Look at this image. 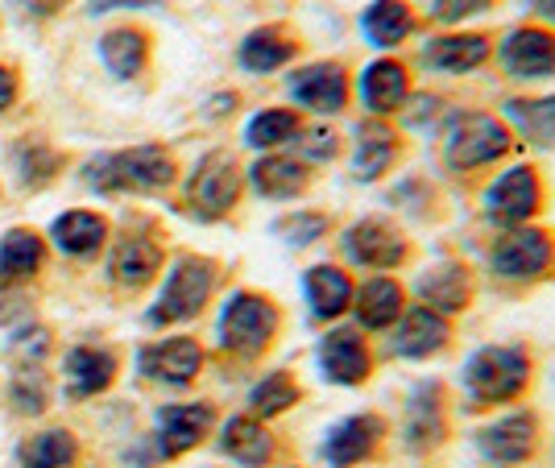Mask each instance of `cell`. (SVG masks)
Segmentation results:
<instances>
[{"label": "cell", "mask_w": 555, "mask_h": 468, "mask_svg": "<svg viewBox=\"0 0 555 468\" xmlns=\"http://www.w3.org/2000/svg\"><path fill=\"white\" fill-rule=\"evenodd\" d=\"M539 361L527 340H489L464 352L456 369V411L464 415H493L531 399Z\"/></svg>", "instance_id": "6da1fadb"}, {"label": "cell", "mask_w": 555, "mask_h": 468, "mask_svg": "<svg viewBox=\"0 0 555 468\" xmlns=\"http://www.w3.org/2000/svg\"><path fill=\"white\" fill-rule=\"evenodd\" d=\"M436 138V162L452 183H486L498 166L518 154V141L493 108H452Z\"/></svg>", "instance_id": "7a4b0ae2"}, {"label": "cell", "mask_w": 555, "mask_h": 468, "mask_svg": "<svg viewBox=\"0 0 555 468\" xmlns=\"http://www.w3.org/2000/svg\"><path fill=\"white\" fill-rule=\"evenodd\" d=\"M481 216L493 233H506V229H522V224H539L543 211L552 208V187H547V174L527 158H509L506 166H498L481 183Z\"/></svg>", "instance_id": "3957f363"}, {"label": "cell", "mask_w": 555, "mask_h": 468, "mask_svg": "<svg viewBox=\"0 0 555 468\" xmlns=\"http://www.w3.org/2000/svg\"><path fill=\"white\" fill-rule=\"evenodd\" d=\"M452 422H456V394L443 377H418L402 394V411H398V444L415 460H431L436 452L448 447L452 440Z\"/></svg>", "instance_id": "277c9868"}, {"label": "cell", "mask_w": 555, "mask_h": 468, "mask_svg": "<svg viewBox=\"0 0 555 468\" xmlns=\"http://www.w3.org/2000/svg\"><path fill=\"white\" fill-rule=\"evenodd\" d=\"M486 274L502 290H534L555 282V229L522 224L493 233L486 245Z\"/></svg>", "instance_id": "5b68a950"}, {"label": "cell", "mask_w": 555, "mask_h": 468, "mask_svg": "<svg viewBox=\"0 0 555 468\" xmlns=\"http://www.w3.org/2000/svg\"><path fill=\"white\" fill-rule=\"evenodd\" d=\"M282 324H286V315H282V307L270 295L241 286V290H232L229 299L220 303L216 344L232 361H261L278 344Z\"/></svg>", "instance_id": "8992f818"}, {"label": "cell", "mask_w": 555, "mask_h": 468, "mask_svg": "<svg viewBox=\"0 0 555 468\" xmlns=\"http://www.w3.org/2000/svg\"><path fill=\"white\" fill-rule=\"evenodd\" d=\"M336 245L348 270H365V274H398L415 261V236L390 211L357 216L352 224L340 229Z\"/></svg>", "instance_id": "52a82bcc"}, {"label": "cell", "mask_w": 555, "mask_h": 468, "mask_svg": "<svg viewBox=\"0 0 555 468\" xmlns=\"http://www.w3.org/2000/svg\"><path fill=\"white\" fill-rule=\"evenodd\" d=\"M547 444V422L543 415L518 402L506 411H493L473 427V452L486 460L489 468H527L543 456Z\"/></svg>", "instance_id": "ba28073f"}, {"label": "cell", "mask_w": 555, "mask_h": 468, "mask_svg": "<svg viewBox=\"0 0 555 468\" xmlns=\"http://www.w3.org/2000/svg\"><path fill=\"white\" fill-rule=\"evenodd\" d=\"M493 67L514 88L543 92L547 83H555V29L531 17L506 25L502 34H493Z\"/></svg>", "instance_id": "9c48e42d"}, {"label": "cell", "mask_w": 555, "mask_h": 468, "mask_svg": "<svg viewBox=\"0 0 555 468\" xmlns=\"http://www.w3.org/2000/svg\"><path fill=\"white\" fill-rule=\"evenodd\" d=\"M220 286V265L199 253H183L175 258L170 274H166L163 290H158V303L150 307V324L154 328H170V324H191L204 315V307L211 303Z\"/></svg>", "instance_id": "30bf717a"}, {"label": "cell", "mask_w": 555, "mask_h": 468, "mask_svg": "<svg viewBox=\"0 0 555 468\" xmlns=\"http://www.w3.org/2000/svg\"><path fill=\"white\" fill-rule=\"evenodd\" d=\"M493 67V34L489 29H431L415 50V70L431 79H468Z\"/></svg>", "instance_id": "8fae6325"}, {"label": "cell", "mask_w": 555, "mask_h": 468, "mask_svg": "<svg viewBox=\"0 0 555 468\" xmlns=\"http://www.w3.org/2000/svg\"><path fill=\"white\" fill-rule=\"evenodd\" d=\"M315 374L336 390H361L377 374V344L357 324H332L315 340Z\"/></svg>", "instance_id": "7c38bea8"}, {"label": "cell", "mask_w": 555, "mask_h": 468, "mask_svg": "<svg viewBox=\"0 0 555 468\" xmlns=\"http://www.w3.org/2000/svg\"><path fill=\"white\" fill-rule=\"evenodd\" d=\"M415 63L402 54H373L352 70V100L370 120H398L415 92Z\"/></svg>", "instance_id": "4fadbf2b"}, {"label": "cell", "mask_w": 555, "mask_h": 468, "mask_svg": "<svg viewBox=\"0 0 555 468\" xmlns=\"http://www.w3.org/2000/svg\"><path fill=\"white\" fill-rule=\"evenodd\" d=\"M406 290H411V303L427 307L443 320H461L464 311H473V303H477L481 278L464 258L443 253V258L423 261Z\"/></svg>", "instance_id": "5bb4252c"}, {"label": "cell", "mask_w": 555, "mask_h": 468, "mask_svg": "<svg viewBox=\"0 0 555 468\" xmlns=\"http://www.w3.org/2000/svg\"><path fill=\"white\" fill-rule=\"evenodd\" d=\"M291 108L302 117L336 120L352 108V70L340 58H311L286 79Z\"/></svg>", "instance_id": "9a60e30c"}, {"label": "cell", "mask_w": 555, "mask_h": 468, "mask_svg": "<svg viewBox=\"0 0 555 468\" xmlns=\"http://www.w3.org/2000/svg\"><path fill=\"white\" fill-rule=\"evenodd\" d=\"M175 174H179V166L163 145L100 154L88 162V183L95 191H163L175 183Z\"/></svg>", "instance_id": "2e32d148"}, {"label": "cell", "mask_w": 555, "mask_h": 468, "mask_svg": "<svg viewBox=\"0 0 555 468\" xmlns=\"http://www.w3.org/2000/svg\"><path fill=\"white\" fill-rule=\"evenodd\" d=\"M406 162V133L393 120L361 117L348 133V179L361 187H377L393 179Z\"/></svg>", "instance_id": "e0dca14e"}, {"label": "cell", "mask_w": 555, "mask_h": 468, "mask_svg": "<svg viewBox=\"0 0 555 468\" xmlns=\"http://www.w3.org/2000/svg\"><path fill=\"white\" fill-rule=\"evenodd\" d=\"M241 191H245V170L236 162V154L211 150V154H204V158L195 162V170H191L183 204L195 220L211 224V220H224V216L241 204Z\"/></svg>", "instance_id": "ac0fdd59"}, {"label": "cell", "mask_w": 555, "mask_h": 468, "mask_svg": "<svg viewBox=\"0 0 555 468\" xmlns=\"http://www.w3.org/2000/svg\"><path fill=\"white\" fill-rule=\"evenodd\" d=\"M393 427L382 411H352L340 415L320 440V460L327 468H361L382 456V447L390 444Z\"/></svg>", "instance_id": "d6986e66"}, {"label": "cell", "mask_w": 555, "mask_h": 468, "mask_svg": "<svg viewBox=\"0 0 555 468\" xmlns=\"http://www.w3.org/2000/svg\"><path fill=\"white\" fill-rule=\"evenodd\" d=\"M382 340H386V352H390L393 361L423 365V361H436V356H443L456 344V320H443L436 311L411 303L402 311V320Z\"/></svg>", "instance_id": "ffe728a7"}, {"label": "cell", "mask_w": 555, "mask_h": 468, "mask_svg": "<svg viewBox=\"0 0 555 468\" xmlns=\"http://www.w3.org/2000/svg\"><path fill=\"white\" fill-rule=\"evenodd\" d=\"M302 307H307V320L332 328L348 320V307H352V290H357V274L348 270L345 261H315L307 265L299 278Z\"/></svg>", "instance_id": "44dd1931"}, {"label": "cell", "mask_w": 555, "mask_h": 468, "mask_svg": "<svg viewBox=\"0 0 555 468\" xmlns=\"http://www.w3.org/2000/svg\"><path fill=\"white\" fill-rule=\"evenodd\" d=\"M406 307H411V290L398 274H365L357 278V290H352L348 324H357L365 336H386L402 320Z\"/></svg>", "instance_id": "7402d4cb"}, {"label": "cell", "mask_w": 555, "mask_h": 468, "mask_svg": "<svg viewBox=\"0 0 555 468\" xmlns=\"http://www.w3.org/2000/svg\"><path fill=\"white\" fill-rule=\"evenodd\" d=\"M423 25L427 22L411 0H365V9L357 13V29L373 54H398L402 47H411Z\"/></svg>", "instance_id": "603a6c76"}, {"label": "cell", "mask_w": 555, "mask_h": 468, "mask_svg": "<svg viewBox=\"0 0 555 468\" xmlns=\"http://www.w3.org/2000/svg\"><path fill=\"white\" fill-rule=\"evenodd\" d=\"M493 113L506 120L518 145L534 154H555V92H509Z\"/></svg>", "instance_id": "cb8c5ba5"}, {"label": "cell", "mask_w": 555, "mask_h": 468, "mask_svg": "<svg viewBox=\"0 0 555 468\" xmlns=\"http://www.w3.org/2000/svg\"><path fill=\"white\" fill-rule=\"evenodd\" d=\"M299 54H302L299 34L291 25L270 22V25H257V29H249L241 38L236 63H241V70H249V75H278V70H286L291 63H299Z\"/></svg>", "instance_id": "d4e9b609"}, {"label": "cell", "mask_w": 555, "mask_h": 468, "mask_svg": "<svg viewBox=\"0 0 555 468\" xmlns=\"http://www.w3.org/2000/svg\"><path fill=\"white\" fill-rule=\"evenodd\" d=\"M154 427H158V452L166 460H175L208 440L216 427V406L211 402H170L158 411Z\"/></svg>", "instance_id": "484cf974"}, {"label": "cell", "mask_w": 555, "mask_h": 468, "mask_svg": "<svg viewBox=\"0 0 555 468\" xmlns=\"http://www.w3.org/2000/svg\"><path fill=\"white\" fill-rule=\"evenodd\" d=\"M245 179L261 199H274V204H291L302 199L311 183H315V170L307 162H299L295 154L278 150V154H257L254 166H245Z\"/></svg>", "instance_id": "4316f807"}, {"label": "cell", "mask_w": 555, "mask_h": 468, "mask_svg": "<svg viewBox=\"0 0 555 468\" xmlns=\"http://www.w3.org/2000/svg\"><path fill=\"white\" fill-rule=\"evenodd\" d=\"M204 361H208V352L191 336H170V340L145 344L138 352L141 374L154 377V381H166V386H191L195 377L204 374Z\"/></svg>", "instance_id": "83f0119b"}, {"label": "cell", "mask_w": 555, "mask_h": 468, "mask_svg": "<svg viewBox=\"0 0 555 468\" xmlns=\"http://www.w3.org/2000/svg\"><path fill=\"white\" fill-rule=\"evenodd\" d=\"M386 204H390L393 220H406L411 229H431V224H440L443 211H448L440 179H431V174H423V170L402 174V179L386 191Z\"/></svg>", "instance_id": "f1b7e54d"}, {"label": "cell", "mask_w": 555, "mask_h": 468, "mask_svg": "<svg viewBox=\"0 0 555 468\" xmlns=\"http://www.w3.org/2000/svg\"><path fill=\"white\" fill-rule=\"evenodd\" d=\"M220 452L241 468H270V460L278 456V440L254 415H232L220 427Z\"/></svg>", "instance_id": "f546056e"}, {"label": "cell", "mask_w": 555, "mask_h": 468, "mask_svg": "<svg viewBox=\"0 0 555 468\" xmlns=\"http://www.w3.org/2000/svg\"><path fill=\"white\" fill-rule=\"evenodd\" d=\"M302 113H295L291 104H274V108H257L249 125H245V145L257 154H278L286 145H295V138L302 133Z\"/></svg>", "instance_id": "4dcf8cb0"}, {"label": "cell", "mask_w": 555, "mask_h": 468, "mask_svg": "<svg viewBox=\"0 0 555 468\" xmlns=\"http://www.w3.org/2000/svg\"><path fill=\"white\" fill-rule=\"evenodd\" d=\"M302 402V381L291 369H270V374L254 381V390H249V415L261 422L278 419V415H286V411H295Z\"/></svg>", "instance_id": "1f68e13d"}, {"label": "cell", "mask_w": 555, "mask_h": 468, "mask_svg": "<svg viewBox=\"0 0 555 468\" xmlns=\"http://www.w3.org/2000/svg\"><path fill=\"white\" fill-rule=\"evenodd\" d=\"M163 270V245L154 236H125L113 253V278L120 286H145Z\"/></svg>", "instance_id": "d6a6232c"}, {"label": "cell", "mask_w": 555, "mask_h": 468, "mask_svg": "<svg viewBox=\"0 0 555 468\" xmlns=\"http://www.w3.org/2000/svg\"><path fill=\"white\" fill-rule=\"evenodd\" d=\"M332 229H336V216L324 208H295L274 220V236L291 249H311L324 236H332Z\"/></svg>", "instance_id": "836d02e7"}, {"label": "cell", "mask_w": 555, "mask_h": 468, "mask_svg": "<svg viewBox=\"0 0 555 468\" xmlns=\"http://www.w3.org/2000/svg\"><path fill=\"white\" fill-rule=\"evenodd\" d=\"M116 377V356L104 349H75L67 356V381L75 399L100 394L108 381Z\"/></svg>", "instance_id": "e575fe53"}, {"label": "cell", "mask_w": 555, "mask_h": 468, "mask_svg": "<svg viewBox=\"0 0 555 468\" xmlns=\"http://www.w3.org/2000/svg\"><path fill=\"white\" fill-rule=\"evenodd\" d=\"M100 58H104V67L113 70L116 79H133L145 67V58H150V38L141 29H113L100 42Z\"/></svg>", "instance_id": "d590c367"}, {"label": "cell", "mask_w": 555, "mask_h": 468, "mask_svg": "<svg viewBox=\"0 0 555 468\" xmlns=\"http://www.w3.org/2000/svg\"><path fill=\"white\" fill-rule=\"evenodd\" d=\"M104 236H108V224L92 211H67V216L54 220V240H59L63 253H79V258L95 253L104 245Z\"/></svg>", "instance_id": "8d00e7d4"}, {"label": "cell", "mask_w": 555, "mask_h": 468, "mask_svg": "<svg viewBox=\"0 0 555 468\" xmlns=\"http://www.w3.org/2000/svg\"><path fill=\"white\" fill-rule=\"evenodd\" d=\"M448 113H452V100H448V95L436 92V88H415L393 125H398L406 138H411V133H436Z\"/></svg>", "instance_id": "74e56055"}, {"label": "cell", "mask_w": 555, "mask_h": 468, "mask_svg": "<svg viewBox=\"0 0 555 468\" xmlns=\"http://www.w3.org/2000/svg\"><path fill=\"white\" fill-rule=\"evenodd\" d=\"M295 158L315 166H332L345 158V133L332 125V120H315V125H302V133L295 138Z\"/></svg>", "instance_id": "f35d334b"}, {"label": "cell", "mask_w": 555, "mask_h": 468, "mask_svg": "<svg viewBox=\"0 0 555 468\" xmlns=\"http://www.w3.org/2000/svg\"><path fill=\"white\" fill-rule=\"evenodd\" d=\"M498 9H502V0H427L423 22L431 29H468V25H477Z\"/></svg>", "instance_id": "ab89813d"}, {"label": "cell", "mask_w": 555, "mask_h": 468, "mask_svg": "<svg viewBox=\"0 0 555 468\" xmlns=\"http://www.w3.org/2000/svg\"><path fill=\"white\" fill-rule=\"evenodd\" d=\"M42 261V240L25 229H13V233L0 240V278H25L34 274Z\"/></svg>", "instance_id": "60d3db41"}, {"label": "cell", "mask_w": 555, "mask_h": 468, "mask_svg": "<svg viewBox=\"0 0 555 468\" xmlns=\"http://www.w3.org/2000/svg\"><path fill=\"white\" fill-rule=\"evenodd\" d=\"M75 460V444L67 431H42L22 447L25 468H67Z\"/></svg>", "instance_id": "b9f144b4"}, {"label": "cell", "mask_w": 555, "mask_h": 468, "mask_svg": "<svg viewBox=\"0 0 555 468\" xmlns=\"http://www.w3.org/2000/svg\"><path fill=\"white\" fill-rule=\"evenodd\" d=\"M54 166H59V158L50 150H42V145H25L22 154H17L22 183H47L50 174H54Z\"/></svg>", "instance_id": "7bdbcfd3"}, {"label": "cell", "mask_w": 555, "mask_h": 468, "mask_svg": "<svg viewBox=\"0 0 555 468\" xmlns=\"http://www.w3.org/2000/svg\"><path fill=\"white\" fill-rule=\"evenodd\" d=\"M50 349V336L47 328H34V332H22L13 344H9V356H13V365H22V369H34V361H42Z\"/></svg>", "instance_id": "ee69618b"}, {"label": "cell", "mask_w": 555, "mask_h": 468, "mask_svg": "<svg viewBox=\"0 0 555 468\" xmlns=\"http://www.w3.org/2000/svg\"><path fill=\"white\" fill-rule=\"evenodd\" d=\"M42 399H47V390H42V377L25 374L22 381L13 386V402H17V411H25V415H38V411H42Z\"/></svg>", "instance_id": "f6af8a7d"}, {"label": "cell", "mask_w": 555, "mask_h": 468, "mask_svg": "<svg viewBox=\"0 0 555 468\" xmlns=\"http://www.w3.org/2000/svg\"><path fill=\"white\" fill-rule=\"evenodd\" d=\"M29 303H25V295L17 290H0V324H13V320H22Z\"/></svg>", "instance_id": "bcb514c9"}, {"label": "cell", "mask_w": 555, "mask_h": 468, "mask_svg": "<svg viewBox=\"0 0 555 468\" xmlns=\"http://www.w3.org/2000/svg\"><path fill=\"white\" fill-rule=\"evenodd\" d=\"M527 17L555 29V0H527Z\"/></svg>", "instance_id": "7dc6e473"}, {"label": "cell", "mask_w": 555, "mask_h": 468, "mask_svg": "<svg viewBox=\"0 0 555 468\" xmlns=\"http://www.w3.org/2000/svg\"><path fill=\"white\" fill-rule=\"evenodd\" d=\"M25 13H34V17H50V13H59L67 0H17Z\"/></svg>", "instance_id": "c3c4849f"}, {"label": "cell", "mask_w": 555, "mask_h": 468, "mask_svg": "<svg viewBox=\"0 0 555 468\" xmlns=\"http://www.w3.org/2000/svg\"><path fill=\"white\" fill-rule=\"evenodd\" d=\"M13 95H17V83H13V75L0 67V113L13 104Z\"/></svg>", "instance_id": "681fc988"}, {"label": "cell", "mask_w": 555, "mask_h": 468, "mask_svg": "<svg viewBox=\"0 0 555 468\" xmlns=\"http://www.w3.org/2000/svg\"><path fill=\"white\" fill-rule=\"evenodd\" d=\"M282 468H299V465H282Z\"/></svg>", "instance_id": "f907efd6"}, {"label": "cell", "mask_w": 555, "mask_h": 468, "mask_svg": "<svg viewBox=\"0 0 555 468\" xmlns=\"http://www.w3.org/2000/svg\"><path fill=\"white\" fill-rule=\"evenodd\" d=\"M552 460H555V447H552Z\"/></svg>", "instance_id": "816d5d0a"}]
</instances>
